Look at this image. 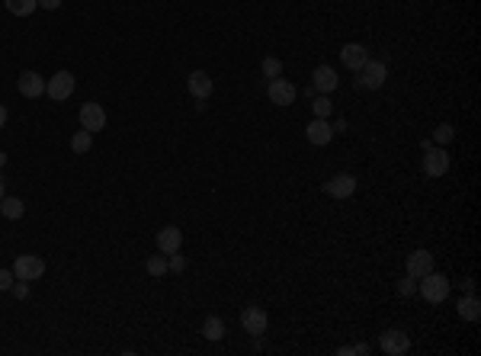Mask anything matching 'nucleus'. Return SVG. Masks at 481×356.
Masks as SVG:
<instances>
[{"mask_svg":"<svg viewBox=\"0 0 481 356\" xmlns=\"http://www.w3.org/2000/svg\"><path fill=\"white\" fill-rule=\"evenodd\" d=\"M324 193L334 199H350L356 193V177L353 174H334L331 180L324 183Z\"/></svg>","mask_w":481,"mask_h":356,"instance_id":"obj_9","label":"nucleus"},{"mask_svg":"<svg viewBox=\"0 0 481 356\" xmlns=\"http://www.w3.org/2000/svg\"><path fill=\"white\" fill-rule=\"evenodd\" d=\"M42 273H46V260L36 257V254H20V257L13 260V276L16 280L32 282V280H39Z\"/></svg>","mask_w":481,"mask_h":356,"instance_id":"obj_4","label":"nucleus"},{"mask_svg":"<svg viewBox=\"0 0 481 356\" xmlns=\"http://www.w3.org/2000/svg\"><path fill=\"white\" fill-rule=\"evenodd\" d=\"M449 170V154H446V148L443 144H430L427 148V154H424V174L427 177H433V180H440V177Z\"/></svg>","mask_w":481,"mask_h":356,"instance_id":"obj_5","label":"nucleus"},{"mask_svg":"<svg viewBox=\"0 0 481 356\" xmlns=\"http://www.w3.org/2000/svg\"><path fill=\"white\" fill-rule=\"evenodd\" d=\"M260 71H264V77H283V61L279 58H273V55H266L264 61H260Z\"/></svg>","mask_w":481,"mask_h":356,"instance_id":"obj_24","label":"nucleus"},{"mask_svg":"<svg viewBox=\"0 0 481 356\" xmlns=\"http://www.w3.org/2000/svg\"><path fill=\"white\" fill-rule=\"evenodd\" d=\"M337 356H353V347H337Z\"/></svg>","mask_w":481,"mask_h":356,"instance_id":"obj_34","label":"nucleus"},{"mask_svg":"<svg viewBox=\"0 0 481 356\" xmlns=\"http://www.w3.org/2000/svg\"><path fill=\"white\" fill-rule=\"evenodd\" d=\"M39 7H46V10H58V7H61V0H39Z\"/></svg>","mask_w":481,"mask_h":356,"instance_id":"obj_31","label":"nucleus"},{"mask_svg":"<svg viewBox=\"0 0 481 356\" xmlns=\"http://www.w3.org/2000/svg\"><path fill=\"white\" fill-rule=\"evenodd\" d=\"M167 270H173V273H183V270H187V260L180 257V250L167 254Z\"/></svg>","mask_w":481,"mask_h":356,"instance_id":"obj_27","label":"nucleus"},{"mask_svg":"<svg viewBox=\"0 0 481 356\" xmlns=\"http://www.w3.org/2000/svg\"><path fill=\"white\" fill-rule=\"evenodd\" d=\"M295 83H289L286 77H273L270 87H266V97H270L273 107H292L295 103Z\"/></svg>","mask_w":481,"mask_h":356,"instance_id":"obj_7","label":"nucleus"},{"mask_svg":"<svg viewBox=\"0 0 481 356\" xmlns=\"http://www.w3.org/2000/svg\"><path fill=\"white\" fill-rule=\"evenodd\" d=\"M144 270H148L154 280H158V276H164L167 273V254H161V250H158V257H148V260H144Z\"/></svg>","mask_w":481,"mask_h":356,"instance_id":"obj_23","label":"nucleus"},{"mask_svg":"<svg viewBox=\"0 0 481 356\" xmlns=\"http://www.w3.org/2000/svg\"><path fill=\"white\" fill-rule=\"evenodd\" d=\"M459 318L462 321H478L481 318V302L475 292H468L466 299H459Z\"/></svg>","mask_w":481,"mask_h":356,"instance_id":"obj_18","label":"nucleus"},{"mask_svg":"<svg viewBox=\"0 0 481 356\" xmlns=\"http://www.w3.org/2000/svg\"><path fill=\"white\" fill-rule=\"evenodd\" d=\"M266 324H270V315H266L264 308L250 305V308L240 311V327H244L254 341H260V334H266Z\"/></svg>","mask_w":481,"mask_h":356,"instance_id":"obj_6","label":"nucleus"},{"mask_svg":"<svg viewBox=\"0 0 481 356\" xmlns=\"http://www.w3.org/2000/svg\"><path fill=\"white\" fill-rule=\"evenodd\" d=\"M452 135H456V132H452L449 122H443V125H436V129H433V142L436 144H449Z\"/></svg>","mask_w":481,"mask_h":356,"instance_id":"obj_26","label":"nucleus"},{"mask_svg":"<svg viewBox=\"0 0 481 356\" xmlns=\"http://www.w3.org/2000/svg\"><path fill=\"white\" fill-rule=\"evenodd\" d=\"M379 347L388 356H405L407 350H411V337H407L405 331H385V334H379Z\"/></svg>","mask_w":481,"mask_h":356,"instance_id":"obj_10","label":"nucleus"},{"mask_svg":"<svg viewBox=\"0 0 481 356\" xmlns=\"http://www.w3.org/2000/svg\"><path fill=\"white\" fill-rule=\"evenodd\" d=\"M4 164H7V154H4V151H0V167H4Z\"/></svg>","mask_w":481,"mask_h":356,"instance_id":"obj_36","label":"nucleus"},{"mask_svg":"<svg viewBox=\"0 0 481 356\" xmlns=\"http://www.w3.org/2000/svg\"><path fill=\"white\" fill-rule=\"evenodd\" d=\"M187 90L193 93L196 100H203L205 103V100L212 97V90H215V83H212V77L205 74V71H193V74L187 77Z\"/></svg>","mask_w":481,"mask_h":356,"instance_id":"obj_16","label":"nucleus"},{"mask_svg":"<svg viewBox=\"0 0 481 356\" xmlns=\"http://www.w3.org/2000/svg\"><path fill=\"white\" fill-rule=\"evenodd\" d=\"M203 334H205V341H222L225 337V321L218 318V315H209L203 321Z\"/></svg>","mask_w":481,"mask_h":356,"instance_id":"obj_20","label":"nucleus"},{"mask_svg":"<svg viewBox=\"0 0 481 356\" xmlns=\"http://www.w3.org/2000/svg\"><path fill=\"white\" fill-rule=\"evenodd\" d=\"M337 83H340V77L331 64H318L315 74H311V87H315L318 93H334L337 90Z\"/></svg>","mask_w":481,"mask_h":356,"instance_id":"obj_14","label":"nucleus"},{"mask_svg":"<svg viewBox=\"0 0 481 356\" xmlns=\"http://www.w3.org/2000/svg\"><path fill=\"white\" fill-rule=\"evenodd\" d=\"M158 250L161 254H173V250H180L183 247V231L177 225H167V228H161L158 231Z\"/></svg>","mask_w":481,"mask_h":356,"instance_id":"obj_17","label":"nucleus"},{"mask_svg":"<svg viewBox=\"0 0 481 356\" xmlns=\"http://www.w3.org/2000/svg\"><path fill=\"white\" fill-rule=\"evenodd\" d=\"M7 107H4V103H0V129H4V125H7Z\"/></svg>","mask_w":481,"mask_h":356,"instance_id":"obj_32","label":"nucleus"},{"mask_svg":"<svg viewBox=\"0 0 481 356\" xmlns=\"http://www.w3.org/2000/svg\"><path fill=\"white\" fill-rule=\"evenodd\" d=\"M340 61H344V68L360 71L363 64L369 61V48H366V46H360V42H346V46L340 48Z\"/></svg>","mask_w":481,"mask_h":356,"instance_id":"obj_15","label":"nucleus"},{"mask_svg":"<svg viewBox=\"0 0 481 356\" xmlns=\"http://www.w3.org/2000/svg\"><path fill=\"white\" fill-rule=\"evenodd\" d=\"M16 90L23 93L26 100H39L42 93H46V77L36 74V71H23L20 81H16Z\"/></svg>","mask_w":481,"mask_h":356,"instance_id":"obj_11","label":"nucleus"},{"mask_svg":"<svg viewBox=\"0 0 481 356\" xmlns=\"http://www.w3.org/2000/svg\"><path fill=\"white\" fill-rule=\"evenodd\" d=\"M90 148H93V132L77 129L74 135H71V151H74V154H87Z\"/></svg>","mask_w":481,"mask_h":356,"instance_id":"obj_21","label":"nucleus"},{"mask_svg":"<svg viewBox=\"0 0 481 356\" xmlns=\"http://www.w3.org/2000/svg\"><path fill=\"white\" fill-rule=\"evenodd\" d=\"M417 292V282H414V276H405V280L398 282V296H414Z\"/></svg>","mask_w":481,"mask_h":356,"instance_id":"obj_28","label":"nucleus"},{"mask_svg":"<svg viewBox=\"0 0 481 356\" xmlns=\"http://www.w3.org/2000/svg\"><path fill=\"white\" fill-rule=\"evenodd\" d=\"M417 289H421V296L427 299L430 305H440V302H446V296H449V280H446L443 273H433V270H430L427 276H421Z\"/></svg>","mask_w":481,"mask_h":356,"instance_id":"obj_2","label":"nucleus"},{"mask_svg":"<svg viewBox=\"0 0 481 356\" xmlns=\"http://www.w3.org/2000/svg\"><path fill=\"white\" fill-rule=\"evenodd\" d=\"M405 266H407V276L421 280V276H427L430 270H433V254H430V250H424V247H417V250H411V254H407Z\"/></svg>","mask_w":481,"mask_h":356,"instance_id":"obj_8","label":"nucleus"},{"mask_svg":"<svg viewBox=\"0 0 481 356\" xmlns=\"http://www.w3.org/2000/svg\"><path fill=\"white\" fill-rule=\"evenodd\" d=\"M23 212H26L23 199H16V196H4V199H0V215H4V219L16 221V219H23Z\"/></svg>","mask_w":481,"mask_h":356,"instance_id":"obj_19","label":"nucleus"},{"mask_svg":"<svg viewBox=\"0 0 481 356\" xmlns=\"http://www.w3.org/2000/svg\"><path fill=\"white\" fill-rule=\"evenodd\" d=\"M4 7L13 16H32L39 10V0H4Z\"/></svg>","mask_w":481,"mask_h":356,"instance_id":"obj_22","label":"nucleus"},{"mask_svg":"<svg viewBox=\"0 0 481 356\" xmlns=\"http://www.w3.org/2000/svg\"><path fill=\"white\" fill-rule=\"evenodd\" d=\"M81 129H87V132L106 129V109L100 107V103H83L81 107Z\"/></svg>","mask_w":481,"mask_h":356,"instance_id":"obj_12","label":"nucleus"},{"mask_svg":"<svg viewBox=\"0 0 481 356\" xmlns=\"http://www.w3.org/2000/svg\"><path fill=\"white\" fill-rule=\"evenodd\" d=\"M353 353H356V356H366V353H369V347H366V343H356Z\"/></svg>","mask_w":481,"mask_h":356,"instance_id":"obj_33","label":"nucleus"},{"mask_svg":"<svg viewBox=\"0 0 481 356\" xmlns=\"http://www.w3.org/2000/svg\"><path fill=\"white\" fill-rule=\"evenodd\" d=\"M13 296L16 299H29V282H26V280L13 282Z\"/></svg>","mask_w":481,"mask_h":356,"instance_id":"obj_30","label":"nucleus"},{"mask_svg":"<svg viewBox=\"0 0 481 356\" xmlns=\"http://www.w3.org/2000/svg\"><path fill=\"white\" fill-rule=\"evenodd\" d=\"M7 196V186H4V180H0V199Z\"/></svg>","mask_w":481,"mask_h":356,"instance_id":"obj_35","label":"nucleus"},{"mask_svg":"<svg viewBox=\"0 0 481 356\" xmlns=\"http://www.w3.org/2000/svg\"><path fill=\"white\" fill-rule=\"evenodd\" d=\"M311 109H315L318 119H327V116H331V109H334V103L327 100V93H321V97L311 100Z\"/></svg>","mask_w":481,"mask_h":356,"instance_id":"obj_25","label":"nucleus"},{"mask_svg":"<svg viewBox=\"0 0 481 356\" xmlns=\"http://www.w3.org/2000/svg\"><path fill=\"white\" fill-rule=\"evenodd\" d=\"M356 74H360L356 77V87H363V90H379V87H385V81H388V61L369 58Z\"/></svg>","mask_w":481,"mask_h":356,"instance_id":"obj_1","label":"nucleus"},{"mask_svg":"<svg viewBox=\"0 0 481 356\" xmlns=\"http://www.w3.org/2000/svg\"><path fill=\"white\" fill-rule=\"evenodd\" d=\"M305 138H309L311 144H318V148H324V144H331L334 142V125L327 119H311L309 122V129H305Z\"/></svg>","mask_w":481,"mask_h":356,"instance_id":"obj_13","label":"nucleus"},{"mask_svg":"<svg viewBox=\"0 0 481 356\" xmlns=\"http://www.w3.org/2000/svg\"><path fill=\"white\" fill-rule=\"evenodd\" d=\"M13 270H4V266H0V292H7V289H13Z\"/></svg>","mask_w":481,"mask_h":356,"instance_id":"obj_29","label":"nucleus"},{"mask_svg":"<svg viewBox=\"0 0 481 356\" xmlns=\"http://www.w3.org/2000/svg\"><path fill=\"white\" fill-rule=\"evenodd\" d=\"M71 93H74V74L71 71H58V74H52V81H46V97L52 103H65Z\"/></svg>","mask_w":481,"mask_h":356,"instance_id":"obj_3","label":"nucleus"}]
</instances>
